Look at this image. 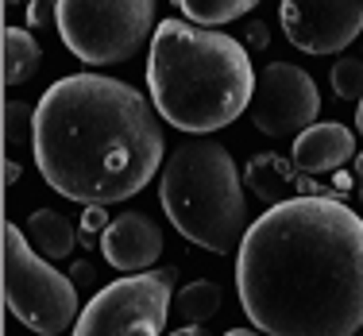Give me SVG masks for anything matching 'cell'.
<instances>
[{
  "instance_id": "obj_2",
  "label": "cell",
  "mask_w": 363,
  "mask_h": 336,
  "mask_svg": "<svg viewBox=\"0 0 363 336\" xmlns=\"http://www.w3.org/2000/svg\"><path fill=\"white\" fill-rule=\"evenodd\" d=\"M35 167L55 194L116 205L159 174L162 116L140 89L105 74L58 77L35 105Z\"/></svg>"
},
{
  "instance_id": "obj_12",
  "label": "cell",
  "mask_w": 363,
  "mask_h": 336,
  "mask_svg": "<svg viewBox=\"0 0 363 336\" xmlns=\"http://www.w3.org/2000/svg\"><path fill=\"white\" fill-rule=\"evenodd\" d=\"M247 186H252L255 197H263L267 205H282V201H294L298 194V178H294V167L279 155H255L247 162Z\"/></svg>"
},
{
  "instance_id": "obj_16",
  "label": "cell",
  "mask_w": 363,
  "mask_h": 336,
  "mask_svg": "<svg viewBox=\"0 0 363 336\" xmlns=\"http://www.w3.org/2000/svg\"><path fill=\"white\" fill-rule=\"evenodd\" d=\"M174 4L197 28H220V23H232L240 16H247L259 0H174Z\"/></svg>"
},
{
  "instance_id": "obj_19",
  "label": "cell",
  "mask_w": 363,
  "mask_h": 336,
  "mask_svg": "<svg viewBox=\"0 0 363 336\" xmlns=\"http://www.w3.org/2000/svg\"><path fill=\"white\" fill-rule=\"evenodd\" d=\"M47 23H58V0H31L28 28H47Z\"/></svg>"
},
{
  "instance_id": "obj_3",
  "label": "cell",
  "mask_w": 363,
  "mask_h": 336,
  "mask_svg": "<svg viewBox=\"0 0 363 336\" xmlns=\"http://www.w3.org/2000/svg\"><path fill=\"white\" fill-rule=\"evenodd\" d=\"M255 70L232 35L186 20H162L151 39L147 89L170 128L209 135L255 101Z\"/></svg>"
},
{
  "instance_id": "obj_20",
  "label": "cell",
  "mask_w": 363,
  "mask_h": 336,
  "mask_svg": "<svg viewBox=\"0 0 363 336\" xmlns=\"http://www.w3.org/2000/svg\"><path fill=\"white\" fill-rule=\"evenodd\" d=\"M108 205H85L82 213V236H93V232H105L108 228Z\"/></svg>"
},
{
  "instance_id": "obj_28",
  "label": "cell",
  "mask_w": 363,
  "mask_h": 336,
  "mask_svg": "<svg viewBox=\"0 0 363 336\" xmlns=\"http://www.w3.org/2000/svg\"><path fill=\"white\" fill-rule=\"evenodd\" d=\"M359 336H363V332H359Z\"/></svg>"
},
{
  "instance_id": "obj_17",
  "label": "cell",
  "mask_w": 363,
  "mask_h": 336,
  "mask_svg": "<svg viewBox=\"0 0 363 336\" xmlns=\"http://www.w3.org/2000/svg\"><path fill=\"white\" fill-rule=\"evenodd\" d=\"M333 89L340 101H363V58H336Z\"/></svg>"
},
{
  "instance_id": "obj_4",
  "label": "cell",
  "mask_w": 363,
  "mask_h": 336,
  "mask_svg": "<svg viewBox=\"0 0 363 336\" xmlns=\"http://www.w3.org/2000/svg\"><path fill=\"white\" fill-rule=\"evenodd\" d=\"M159 201L170 224L213 255L240 252L247 236V197L232 151L217 140H194L178 143L162 167Z\"/></svg>"
},
{
  "instance_id": "obj_14",
  "label": "cell",
  "mask_w": 363,
  "mask_h": 336,
  "mask_svg": "<svg viewBox=\"0 0 363 336\" xmlns=\"http://www.w3.org/2000/svg\"><path fill=\"white\" fill-rule=\"evenodd\" d=\"M39 43L28 28H4V82L8 85H23L31 82L39 70Z\"/></svg>"
},
{
  "instance_id": "obj_11",
  "label": "cell",
  "mask_w": 363,
  "mask_h": 336,
  "mask_svg": "<svg viewBox=\"0 0 363 336\" xmlns=\"http://www.w3.org/2000/svg\"><path fill=\"white\" fill-rule=\"evenodd\" d=\"M348 159H356V132L344 124H313L294 140V167L301 174L340 170Z\"/></svg>"
},
{
  "instance_id": "obj_22",
  "label": "cell",
  "mask_w": 363,
  "mask_h": 336,
  "mask_svg": "<svg viewBox=\"0 0 363 336\" xmlns=\"http://www.w3.org/2000/svg\"><path fill=\"white\" fill-rule=\"evenodd\" d=\"M70 274H74V282H89L93 267H89V263H74V271H70Z\"/></svg>"
},
{
  "instance_id": "obj_8",
  "label": "cell",
  "mask_w": 363,
  "mask_h": 336,
  "mask_svg": "<svg viewBox=\"0 0 363 336\" xmlns=\"http://www.w3.org/2000/svg\"><path fill=\"white\" fill-rule=\"evenodd\" d=\"M317 112H321V93L301 66L294 62L267 66L252 101V120L259 132L271 135V140H282V135L298 140L306 128L317 124Z\"/></svg>"
},
{
  "instance_id": "obj_5",
  "label": "cell",
  "mask_w": 363,
  "mask_h": 336,
  "mask_svg": "<svg viewBox=\"0 0 363 336\" xmlns=\"http://www.w3.org/2000/svg\"><path fill=\"white\" fill-rule=\"evenodd\" d=\"M155 0H58V35L85 66H120L155 39Z\"/></svg>"
},
{
  "instance_id": "obj_1",
  "label": "cell",
  "mask_w": 363,
  "mask_h": 336,
  "mask_svg": "<svg viewBox=\"0 0 363 336\" xmlns=\"http://www.w3.org/2000/svg\"><path fill=\"white\" fill-rule=\"evenodd\" d=\"M236 290L263 336L363 332V217L321 194L271 205L240 244Z\"/></svg>"
},
{
  "instance_id": "obj_13",
  "label": "cell",
  "mask_w": 363,
  "mask_h": 336,
  "mask_svg": "<svg viewBox=\"0 0 363 336\" xmlns=\"http://www.w3.org/2000/svg\"><path fill=\"white\" fill-rule=\"evenodd\" d=\"M23 236L31 240V247H35L43 259H66L74 252V224L55 209L31 213L28 224H23Z\"/></svg>"
},
{
  "instance_id": "obj_15",
  "label": "cell",
  "mask_w": 363,
  "mask_h": 336,
  "mask_svg": "<svg viewBox=\"0 0 363 336\" xmlns=\"http://www.w3.org/2000/svg\"><path fill=\"white\" fill-rule=\"evenodd\" d=\"M220 301H224V294H220L217 282L197 279V282H189V286H182L174 294V309H178V317L186 325H205L209 317H217Z\"/></svg>"
},
{
  "instance_id": "obj_9",
  "label": "cell",
  "mask_w": 363,
  "mask_h": 336,
  "mask_svg": "<svg viewBox=\"0 0 363 336\" xmlns=\"http://www.w3.org/2000/svg\"><path fill=\"white\" fill-rule=\"evenodd\" d=\"M282 31L306 55H340L363 31V0H282Z\"/></svg>"
},
{
  "instance_id": "obj_6",
  "label": "cell",
  "mask_w": 363,
  "mask_h": 336,
  "mask_svg": "<svg viewBox=\"0 0 363 336\" xmlns=\"http://www.w3.org/2000/svg\"><path fill=\"white\" fill-rule=\"evenodd\" d=\"M4 306L23 329L39 336H58L74 325V317H82L77 282L43 259L16 224H4Z\"/></svg>"
},
{
  "instance_id": "obj_7",
  "label": "cell",
  "mask_w": 363,
  "mask_h": 336,
  "mask_svg": "<svg viewBox=\"0 0 363 336\" xmlns=\"http://www.w3.org/2000/svg\"><path fill=\"white\" fill-rule=\"evenodd\" d=\"M170 298H174V267L116 279L101 286L82 309L74 336H162Z\"/></svg>"
},
{
  "instance_id": "obj_25",
  "label": "cell",
  "mask_w": 363,
  "mask_h": 336,
  "mask_svg": "<svg viewBox=\"0 0 363 336\" xmlns=\"http://www.w3.org/2000/svg\"><path fill=\"white\" fill-rule=\"evenodd\" d=\"M336 189H352V178L348 174H336Z\"/></svg>"
},
{
  "instance_id": "obj_21",
  "label": "cell",
  "mask_w": 363,
  "mask_h": 336,
  "mask_svg": "<svg viewBox=\"0 0 363 336\" xmlns=\"http://www.w3.org/2000/svg\"><path fill=\"white\" fill-rule=\"evenodd\" d=\"M4 182H8V186H16V182H20V162L4 159Z\"/></svg>"
},
{
  "instance_id": "obj_23",
  "label": "cell",
  "mask_w": 363,
  "mask_h": 336,
  "mask_svg": "<svg viewBox=\"0 0 363 336\" xmlns=\"http://www.w3.org/2000/svg\"><path fill=\"white\" fill-rule=\"evenodd\" d=\"M170 336H205V332H201V325H186V329H178V332H170Z\"/></svg>"
},
{
  "instance_id": "obj_26",
  "label": "cell",
  "mask_w": 363,
  "mask_h": 336,
  "mask_svg": "<svg viewBox=\"0 0 363 336\" xmlns=\"http://www.w3.org/2000/svg\"><path fill=\"white\" fill-rule=\"evenodd\" d=\"M356 128H359V135H363V101H359V112H356Z\"/></svg>"
},
{
  "instance_id": "obj_10",
  "label": "cell",
  "mask_w": 363,
  "mask_h": 336,
  "mask_svg": "<svg viewBox=\"0 0 363 336\" xmlns=\"http://www.w3.org/2000/svg\"><path fill=\"white\" fill-rule=\"evenodd\" d=\"M101 255L116 271H147L162 255V228L143 213H120L101 232Z\"/></svg>"
},
{
  "instance_id": "obj_27",
  "label": "cell",
  "mask_w": 363,
  "mask_h": 336,
  "mask_svg": "<svg viewBox=\"0 0 363 336\" xmlns=\"http://www.w3.org/2000/svg\"><path fill=\"white\" fill-rule=\"evenodd\" d=\"M16 4H31V0H8V8H16Z\"/></svg>"
},
{
  "instance_id": "obj_24",
  "label": "cell",
  "mask_w": 363,
  "mask_h": 336,
  "mask_svg": "<svg viewBox=\"0 0 363 336\" xmlns=\"http://www.w3.org/2000/svg\"><path fill=\"white\" fill-rule=\"evenodd\" d=\"M224 336H263V332H259V329H228Z\"/></svg>"
},
{
  "instance_id": "obj_18",
  "label": "cell",
  "mask_w": 363,
  "mask_h": 336,
  "mask_svg": "<svg viewBox=\"0 0 363 336\" xmlns=\"http://www.w3.org/2000/svg\"><path fill=\"white\" fill-rule=\"evenodd\" d=\"M28 132H35V108H28L23 101H8L4 105V140L20 143Z\"/></svg>"
}]
</instances>
